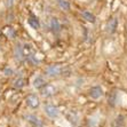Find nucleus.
<instances>
[{"label": "nucleus", "mask_w": 127, "mask_h": 127, "mask_svg": "<svg viewBox=\"0 0 127 127\" xmlns=\"http://www.w3.org/2000/svg\"><path fill=\"white\" fill-rule=\"evenodd\" d=\"M81 14H83V17L85 18L86 21L91 22V23H94L95 20H96V18H95V15L93 14V13L88 12V10H84V12L81 13Z\"/></svg>", "instance_id": "9b49d317"}, {"label": "nucleus", "mask_w": 127, "mask_h": 127, "mask_svg": "<svg viewBox=\"0 0 127 127\" xmlns=\"http://www.w3.org/2000/svg\"><path fill=\"white\" fill-rule=\"evenodd\" d=\"M14 55H15V57H16L17 60H20V61H22V60L24 59V49H23V47H22L21 45H17V46L15 47Z\"/></svg>", "instance_id": "6e6552de"}, {"label": "nucleus", "mask_w": 127, "mask_h": 127, "mask_svg": "<svg viewBox=\"0 0 127 127\" xmlns=\"http://www.w3.org/2000/svg\"><path fill=\"white\" fill-rule=\"evenodd\" d=\"M103 95V89L101 88L100 86H94L89 89V96L94 100H97Z\"/></svg>", "instance_id": "f03ea898"}, {"label": "nucleus", "mask_w": 127, "mask_h": 127, "mask_svg": "<svg viewBox=\"0 0 127 127\" xmlns=\"http://www.w3.org/2000/svg\"><path fill=\"white\" fill-rule=\"evenodd\" d=\"M117 25H118V21H117V18H112V20H110V22L108 23V32L110 33H113L117 29Z\"/></svg>", "instance_id": "9d476101"}, {"label": "nucleus", "mask_w": 127, "mask_h": 127, "mask_svg": "<svg viewBox=\"0 0 127 127\" xmlns=\"http://www.w3.org/2000/svg\"><path fill=\"white\" fill-rule=\"evenodd\" d=\"M28 23H29V25L31 28H33V29H39V27H40L38 17L34 16L32 13H30V16H29V18H28Z\"/></svg>", "instance_id": "39448f33"}, {"label": "nucleus", "mask_w": 127, "mask_h": 127, "mask_svg": "<svg viewBox=\"0 0 127 127\" xmlns=\"http://www.w3.org/2000/svg\"><path fill=\"white\" fill-rule=\"evenodd\" d=\"M49 27H50V29H52V31H53L54 33L60 32V30H61V24H60L59 20L55 18V17H53L52 20H50Z\"/></svg>", "instance_id": "0eeeda50"}, {"label": "nucleus", "mask_w": 127, "mask_h": 127, "mask_svg": "<svg viewBox=\"0 0 127 127\" xmlns=\"http://www.w3.org/2000/svg\"><path fill=\"white\" fill-rule=\"evenodd\" d=\"M64 70L65 69L61 65H50L46 70V73L49 77H57V76H64Z\"/></svg>", "instance_id": "f257e3e1"}, {"label": "nucleus", "mask_w": 127, "mask_h": 127, "mask_svg": "<svg viewBox=\"0 0 127 127\" xmlns=\"http://www.w3.org/2000/svg\"><path fill=\"white\" fill-rule=\"evenodd\" d=\"M123 125H124V117L119 116L118 118L113 121V127H121Z\"/></svg>", "instance_id": "2eb2a0df"}, {"label": "nucleus", "mask_w": 127, "mask_h": 127, "mask_svg": "<svg viewBox=\"0 0 127 127\" xmlns=\"http://www.w3.org/2000/svg\"><path fill=\"white\" fill-rule=\"evenodd\" d=\"M45 112L47 116H49L50 118H56L59 116V109L54 105H46L45 106Z\"/></svg>", "instance_id": "7ed1b4c3"}, {"label": "nucleus", "mask_w": 127, "mask_h": 127, "mask_svg": "<svg viewBox=\"0 0 127 127\" xmlns=\"http://www.w3.org/2000/svg\"><path fill=\"white\" fill-rule=\"evenodd\" d=\"M59 6L63 10H69L70 9V3L68 0H59Z\"/></svg>", "instance_id": "ddd939ff"}, {"label": "nucleus", "mask_w": 127, "mask_h": 127, "mask_svg": "<svg viewBox=\"0 0 127 127\" xmlns=\"http://www.w3.org/2000/svg\"><path fill=\"white\" fill-rule=\"evenodd\" d=\"M54 94H55V88H54L53 86L46 85L41 88V95L42 96L49 97V96H52V95H54Z\"/></svg>", "instance_id": "423d86ee"}, {"label": "nucleus", "mask_w": 127, "mask_h": 127, "mask_svg": "<svg viewBox=\"0 0 127 127\" xmlns=\"http://www.w3.org/2000/svg\"><path fill=\"white\" fill-rule=\"evenodd\" d=\"M46 85H47V84H46L45 79L41 77H37L34 79V81H33V86H34V88H37V89H41L42 87Z\"/></svg>", "instance_id": "1a4fd4ad"}, {"label": "nucleus", "mask_w": 127, "mask_h": 127, "mask_svg": "<svg viewBox=\"0 0 127 127\" xmlns=\"http://www.w3.org/2000/svg\"><path fill=\"white\" fill-rule=\"evenodd\" d=\"M27 119L31 123V124L33 125V127H42V124H41V121L39 120L35 116H28Z\"/></svg>", "instance_id": "f8f14e48"}, {"label": "nucleus", "mask_w": 127, "mask_h": 127, "mask_svg": "<svg viewBox=\"0 0 127 127\" xmlns=\"http://www.w3.org/2000/svg\"><path fill=\"white\" fill-rule=\"evenodd\" d=\"M27 104L32 108V109H35L39 106V98L35 96V95H29L27 97Z\"/></svg>", "instance_id": "20e7f679"}, {"label": "nucleus", "mask_w": 127, "mask_h": 127, "mask_svg": "<svg viewBox=\"0 0 127 127\" xmlns=\"http://www.w3.org/2000/svg\"><path fill=\"white\" fill-rule=\"evenodd\" d=\"M25 79H23V78H20V79H16L14 81V86L16 87V88H22V87H24L25 86Z\"/></svg>", "instance_id": "4468645a"}, {"label": "nucleus", "mask_w": 127, "mask_h": 127, "mask_svg": "<svg viewBox=\"0 0 127 127\" xmlns=\"http://www.w3.org/2000/svg\"><path fill=\"white\" fill-rule=\"evenodd\" d=\"M12 73H13V71L10 70V69H6V70H5V74H6V76H10Z\"/></svg>", "instance_id": "f3484780"}, {"label": "nucleus", "mask_w": 127, "mask_h": 127, "mask_svg": "<svg viewBox=\"0 0 127 127\" xmlns=\"http://www.w3.org/2000/svg\"><path fill=\"white\" fill-rule=\"evenodd\" d=\"M5 33H6V35L9 37V38H14L15 37V31H14V29H12V28H7Z\"/></svg>", "instance_id": "dca6fc26"}]
</instances>
